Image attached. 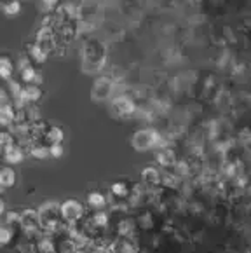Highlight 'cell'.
I'll list each match as a JSON object with an SVG mask.
<instances>
[{"label":"cell","instance_id":"cell-4","mask_svg":"<svg viewBox=\"0 0 251 253\" xmlns=\"http://www.w3.org/2000/svg\"><path fill=\"white\" fill-rule=\"evenodd\" d=\"M115 91V81L108 75H100L96 81L92 82L91 87V98L94 101H107L114 98Z\"/></svg>","mask_w":251,"mask_h":253},{"label":"cell","instance_id":"cell-22","mask_svg":"<svg viewBox=\"0 0 251 253\" xmlns=\"http://www.w3.org/2000/svg\"><path fill=\"white\" fill-rule=\"evenodd\" d=\"M2 11L5 16H18L21 12V0H7L2 4Z\"/></svg>","mask_w":251,"mask_h":253},{"label":"cell","instance_id":"cell-16","mask_svg":"<svg viewBox=\"0 0 251 253\" xmlns=\"http://www.w3.org/2000/svg\"><path fill=\"white\" fill-rule=\"evenodd\" d=\"M26 152L34 157V159H39V161H44V159H47V157H51L49 145H45V143H42V142L32 143V145L26 149Z\"/></svg>","mask_w":251,"mask_h":253},{"label":"cell","instance_id":"cell-14","mask_svg":"<svg viewBox=\"0 0 251 253\" xmlns=\"http://www.w3.org/2000/svg\"><path fill=\"white\" fill-rule=\"evenodd\" d=\"M65 140V131L61 129L59 126H49L47 131H45V136H44V142L45 145H58V143H63Z\"/></svg>","mask_w":251,"mask_h":253},{"label":"cell","instance_id":"cell-17","mask_svg":"<svg viewBox=\"0 0 251 253\" xmlns=\"http://www.w3.org/2000/svg\"><path fill=\"white\" fill-rule=\"evenodd\" d=\"M35 253H58L56 248V241L51 236H44V238H39L35 243Z\"/></svg>","mask_w":251,"mask_h":253},{"label":"cell","instance_id":"cell-26","mask_svg":"<svg viewBox=\"0 0 251 253\" xmlns=\"http://www.w3.org/2000/svg\"><path fill=\"white\" fill-rule=\"evenodd\" d=\"M49 150H51V157H54V159H59V157L65 154L63 143H58V145H51V147H49Z\"/></svg>","mask_w":251,"mask_h":253},{"label":"cell","instance_id":"cell-20","mask_svg":"<svg viewBox=\"0 0 251 253\" xmlns=\"http://www.w3.org/2000/svg\"><path fill=\"white\" fill-rule=\"evenodd\" d=\"M134 231V222L129 218H124L119 222L117 225V234L119 238H131V234H133Z\"/></svg>","mask_w":251,"mask_h":253},{"label":"cell","instance_id":"cell-15","mask_svg":"<svg viewBox=\"0 0 251 253\" xmlns=\"http://www.w3.org/2000/svg\"><path fill=\"white\" fill-rule=\"evenodd\" d=\"M19 79H21L23 84H37V86H41L42 84V77L41 74H39L37 70H35L34 65H30V67H26L25 70L19 72Z\"/></svg>","mask_w":251,"mask_h":253},{"label":"cell","instance_id":"cell-5","mask_svg":"<svg viewBox=\"0 0 251 253\" xmlns=\"http://www.w3.org/2000/svg\"><path fill=\"white\" fill-rule=\"evenodd\" d=\"M84 205L77 199H67V201L61 203V218L65 223H79L82 218H84Z\"/></svg>","mask_w":251,"mask_h":253},{"label":"cell","instance_id":"cell-23","mask_svg":"<svg viewBox=\"0 0 251 253\" xmlns=\"http://www.w3.org/2000/svg\"><path fill=\"white\" fill-rule=\"evenodd\" d=\"M14 134L11 133V129L0 131V154H4V150L9 149L11 145H14Z\"/></svg>","mask_w":251,"mask_h":253},{"label":"cell","instance_id":"cell-8","mask_svg":"<svg viewBox=\"0 0 251 253\" xmlns=\"http://www.w3.org/2000/svg\"><path fill=\"white\" fill-rule=\"evenodd\" d=\"M85 203H87L89 210H92V211H103L108 205V199L103 192H100V190H92V192L87 194Z\"/></svg>","mask_w":251,"mask_h":253},{"label":"cell","instance_id":"cell-30","mask_svg":"<svg viewBox=\"0 0 251 253\" xmlns=\"http://www.w3.org/2000/svg\"><path fill=\"white\" fill-rule=\"evenodd\" d=\"M0 2H2V4H4V2H7V0H0Z\"/></svg>","mask_w":251,"mask_h":253},{"label":"cell","instance_id":"cell-3","mask_svg":"<svg viewBox=\"0 0 251 253\" xmlns=\"http://www.w3.org/2000/svg\"><path fill=\"white\" fill-rule=\"evenodd\" d=\"M136 101L129 94H117L110 101L112 116L117 117V119H129V117H133L136 114Z\"/></svg>","mask_w":251,"mask_h":253},{"label":"cell","instance_id":"cell-2","mask_svg":"<svg viewBox=\"0 0 251 253\" xmlns=\"http://www.w3.org/2000/svg\"><path fill=\"white\" fill-rule=\"evenodd\" d=\"M161 140V134L154 127H143V129L134 131L131 136V145L136 152H148L152 149H157Z\"/></svg>","mask_w":251,"mask_h":253},{"label":"cell","instance_id":"cell-25","mask_svg":"<svg viewBox=\"0 0 251 253\" xmlns=\"http://www.w3.org/2000/svg\"><path fill=\"white\" fill-rule=\"evenodd\" d=\"M4 216H5V220H4L5 223H9V225H12V227H14V225H19V216H21V213L7 211Z\"/></svg>","mask_w":251,"mask_h":253},{"label":"cell","instance_id":"cell-10","mask_svg":"<svg viewBox=\"0 0 251 253\" xmlns=\"http://www.w3.org/2000/svg\"><path fill=\"white\" fill-rule=\"evenodd\" d=\"M2 159H4L7 164H11V166L21 164L23 161H25V149L14 143V145H11L9 149L4 150V154H2Z\"/></svg>","mask_w":251,"mask_h":253},{"label":"cell","instance_id":"cell-24","mask_svg":"<svg viewBox=\"0 0 251 253\" xmlns=\"http://www.w3.org/2000/svg\"><path fill=\"white\" fill-rule=\"evenodd\" d=\"M178 182H180V178H178L173 171L163 173V185L164 187H167V189H174V187L178 185Z\"/></svg>","mask_w":251,"mask_h":253},{"label":"cell","instance_id":"cell-21","mask_svg":"<svg viewBox=\"0 0 251 253\" xmlns=\"http://www.w3.org/2000/svg\"><path fill=\"white\" fill-rule=\"evenodd\" d=\"M110 192H112V196L117 199H129V196H131L129 189H127V185H126L124 182H115L114 185H112Z\"/></svg>","mask_w":251,"mask_h":253},{"label":"cell","instance_id":"cell-19","mask_svg":"<svg viewBox=\"0 0 251 253\" xmlns=\"http://www.w3.org/2000/svg\"><path fill=\"white\" fill-rule=\"evenodd\" d=\"M12 239H14V227L4 222L0 225V246L11 245Z\"/></svg>","mask_w":251,"mask_h":253},{"label":"cell","instance_id":"cell-13","mask_svg":"<svg viewBox=\"0 0 251 253\" xmlns=\"http://www.w3.org/2000/svg\"><path fill=\"white\" fill-rule=\"evenodd\" d=\"M26 56H28L34 63H45L49 54L34 41V42H30V44H26Z\"/></svg>","mask_w":251,"mask_h":253},{"label":"cell","instance_id":"cell-18","mask_svg":"<svg viewBox=\"0 0 251 253\" xmlns=\"http://www.w3.org/2000/svg\"><path fill=\"white\" fill-rule=\"evenodd\" d=\"M16 180H18V176H16V171L12 169V168H0V183L4 185V189H11V187L16 185Z\"/></svg>","mask_w":251,"mask_h":253},{"label":"cell","instance_id":"cell-7","mask_svg":"<svg viewBox=\"0 0 251 253\" xmlns=\"http://www.w3.org/2000/svg\"><path fill=\"white\" fill-rule=\"evenodd\" d=\"M141 182L148 189H155V187L163 185V173L155 166H147L141 171Z\"/></svg>","mask_w":251,"mask_h":253},{"label":"cell","instance_id":"cell-29","mask_svg":"<svg viewBox=\"0 0 251 253\" xmlns=\"http://www.w3.org/2000/svg\"><path fill=\"white\" fill-rule=\"evenodd\" d=\"M2 192H5V189H4V185L0 183V194H2Z\"/></svg>","mask_w":251,"mask_h":253},{"label":"cell","instance_id":"cell-12","mask_svg":"<svg viewBox=\"0 0 251 253\" xmlns=\"http://www.w3.org/2000/svg\"><path fill=\"white\" fill-rule=\"evenodd\" d=\"M155 161H157V164H159L161 168H164V169H171V168H174V164L178 163L176 156H174V150L173 149H161L159 152H157V156H155Z\"/></svg>","mask_w":251,"mask_h":253},{"label":"cell","instance_id":"cell-6","mask_svg":"<svg viewBox=\"0 0 251 253\" xmlns=\"http://www.w3.org/2000/svg\"><path fill=\"white\" fill-rule=\"evenodd\" d=\"M21 216H19V227L26 232L28 236H35L42 232V225H41V216H39L37 210H23Z\"/></svg>","mask_w":251,"mask_h":253},{"label":"cell","instance_id":"cell-9","mask_svg":"<svg viewBox=\"0 0 251 253\" xmlns=\"http://www.w3.org/2000/svg\"><path fill=\"white\" fill-rule=\"evenodd\" d=\"M16 123V107L12 103L0 107V131L11 129Z\"/></svg>","mask_w":251,"mask_h":253},{"label":"cell","instance_id":"cell-1","mask_svg":"<svg viewBox=\"0 0 251 253\" xmlns=\"http://www.w3.org/2000/svg\"><path fill=\"white\" fill-rule=\"evenodd\" d=\"M82 70L85 74H98L107 63V45L101 39L89 37L81 45Z\"/></svg>","mask_w":251,"mask_h":253},{"label":"cell","instance_id":"cell-27","mask_svg":"<svg viewBox=\"0 0 251 253\" xmlns=\"http://www.w3.org/2000/svg\"><path fill=\"white\" fill-rule=\"evenodd\" d=\"M11 94L7 93L5 89H0V107H4V105H9L11 103Z\"/></svg>","mask_w":251,"mask_h":253},{"label":"cell","instance_id":"cell-11","mask_svg":"<svg viewBox=\"0 0 251 253\" xmlns=\"http://www.w3.org/2000/svg\"><path fill=\"white\" fill-rule=\"evenodd\" d=\"M16 72V63L5 54H0V81L11 82Z\"/></svg>","mask_w":251,"mask_h":253},{"label":"cell","instance_id":"cell-28","mask_svg":"<svg viewBox=\"0 0 251 253\" xmlns=\"http://www.w3.org/2000/svg\"><path fill=\"white\" fill-rule=\"evenodd\" d=\"M5 213H7V210H5V201L0 198V216H4Z\"/></svg>","mask_w":251,"mask_h":253}]
</instances>
